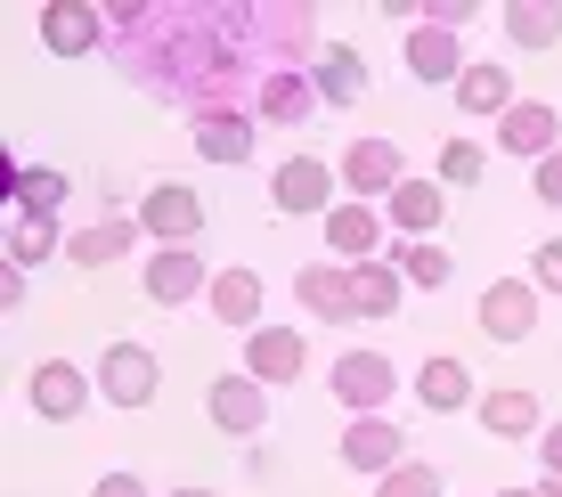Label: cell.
Listing matches in <instances>:
<instances>
[{
	"mask_svg": "<svg viewBox=\"0 0 562 497\" xmlns=\"http://www.w3.org/2000/svg\"><path fill=\"white\" fill-rule=\"evenodd\" d=\"M155 392H164V359H155L147 342H106L99 351V399H114V408H155Z\"/></svg>",
	"mask_w": 562,
	"mask_h": 497,
	"instance_id": "1",
	"label": "cell"
},
{
	"mask_svg": "<svg viewBox=\"0 0 562 497\" xmlns=\"http://www.w3.org/2000/svg\"><path fill=\"white\" fill-rule=\"evenodd\" d=\"M269 204H278V213H294V221H326V213H335V163H326V156L278 163V180H269Z\"/></svg>",
	"mask_w": 562,
	"mask_h": 497,
	"instance_id": "2",
	"label": "cell"
},
{
	"mask_svg": "<svg viewBox=\"0 0 562 497\" xmlns=\"http://www.w3.org/2000/svg\"><path fill=\"white\" fill-rule=\"evenodd\" d=\"M204 416L228 432V441H254V432L269 425V384H254V375H212L204 384Z\"/></svg>",
	"mask_w": 562,
	"mask_h": 497,
	"instance_id": "3",
	"label": "cell"
},
{
	"mask_svg": "<svg viewBox=\"0 0 562 497\" xmlns=\"http://www.w3.org/2000/svg\"><path fill=\"white\" fill-rule=\"evenodd\" d=\"M392 392H400L392 351H342V359H335V399H342V408L383 416V399H392Z\"/></svg>",
	"mask_w": 562,
	"mask_h": 497,
	"instance_id": "4",
	"label": "cell"
},
{
	"mask_svg": "<svg viewBox=\"0 0 562 497\" xmlns=\"http://www.w3.org/2000/svg\"><path fill=\"white\" fill-rule=\"evenodd\" d=\"M90 392H99V384H82V368H74V359H42V368H33V384H25V399H33V416H42V425H82Z\"/></svg>",
	"mask_w": 562,
	"mask_h": 497,
	"instance_id": "5",
	"label": "cell"
},
{
	"mask_svg": "<svg viewBox=\"0 0 562 497\" xmlns=\"http://www.w3.org/2000/svg\"><path fill=\"white\" fill-rule=\"evenodd\" d=\"M538 302L547 294H538L530 278H497L490 294H481V335L490 342H530L538 335Z\"/></svg>",
	"mask_w": 562,
	"mask_h": 497,
	"instance_id": "6",
	"label": "cell"
},
{
	"mask_svg": "<svg viewBox=\"0 0 562 497\" xmlns=\"http://www.w3.org/2000/svg\"><path fill=\"white\" fill-rule=\"evenodd\" d=\"M147 302H164V310H180V302H196L212 294V270H204V253L196 245H164V253L147 261V285H139Z\"/></svg>",
	"mask_w": 562,
	"mask_h": 497,
	"instance_id": "7",
	"label": "cell"
},
{
	"mask_svg": "<svg viewBox=\"0 0 562 497\" xmlns=\"http://www.w3.org/2000/svg\"><path fill=\"white\" fill-rule=\"evenodd\" d=\"M139 228H147V237H164V245H196L204 196H196V188H180V180L147 188V196H139Z\"/></svg>",
	"mask_w": 562,
	"mask_h": 497,
	"instance_id": "8",
	"label": "cell"
},
{
	"mask_svg": "<svg viewBox=\"0 0 562 497\" xmlns=\"http://www.w3.org/2000/svg\"><path fill=\"white\" fill-rule=\"evenodd\" d=\"M400 49H408V74H416V82H432V90H457V82H464V66H473L449 25H416V33H400Z\"/></svg>",
	"mask_w": 562,
	"mask_h": 497,
	"instance_id": "9",
	"label": "cell"
},
{
	"mask_svg": "<svg viewBox=\"0 0 562 497\" xmlns=\"http://www.w3.org/2000/svg\"><path fill=\"white\" fill-rule=\"evenodd\" d=\"M310 82H318V106H359L367 90H375V74H367V57H359L351 42H318Z\"/></svg>",
	"mask_w": 562,
	"mask_h": 497,
	"instance_id": "10",
	"label": "cell"
},
{
	"mask_svg": "<svg viewBox=\"0 0 562 497\" xmlns=\"http://www.w3.org/2000/svg\"><path fill=\"white\" fill-rule=\"evenodd\" d=\"M302 368H310V342L294 327H254L245 335V375H254V384H302Z\"/></svg>",
	"mask_w": 562,
	"mask_h": 497,
	"instance_id": "11",
	"label": "cell"
},
{
	"mask_svg": "<svg viewBox=\"0 0 562 497\" xmlns=\"http://www.w3.org/2000/svg\"><path fill=\"white\" fill-rule=\"evenodd\" d=\"M342 465L351 473H392V465H408V432L400 425H383V416H359V425H342Z\"/></svg>",
	"mask_w": 562,
	"mask_h": 497,
	"instance_id": "12",
	"label": "cell"
},
{
	"mask_svg": "<svg viewBox=\"0 0 562 497\" xmlns=\"http://www.w3.org/2000/svg\"><path fill=\"white\" fill-rule=\"evenodd\" d=\"M408 180V163H400V147L392 139H351L342 147V188L367 204V196H392V188Z\"/></svg>",
	"mask_w": 562,
	"mask_h": 497,
	"instance_id": "13",
	"label": "cell"
},
{
	"mask_svg": "<svg viewBox=\"0 0 562 497\" xmlns=\"http://www.w3.org/2000/svg\"><path fill=\"white\" fill-rule=\"evenodd\" d=\"M326 245H335V261L342 270H359V261H383V213L375 204H335V213H326Z\"/></svg>",
	"mask_w": 562,
	"mask_h": 497,
	"instance_id": "14",
	"label": "cell"
},
{
	"mask_svg": "<svg viewBox=\"0 0 562 497\" xmlns=\"http://www.w3.org/2000/svg\"><path fill=\"white\" fill-rule=\"evenodd\" d=\"M481 432L490 441H530V432H547V408H538V392H521V384H497V392H481Z\"/></svg>",
	"mask_w": 562,
	"mask_h": 497,
	"instance_id": "15",
	"label": "cell"
},
{
	"mask_svg": "<svg viewBox=\"0 0 562 497\" xmlns=\"http://www.w3.org/2000/svg\"><path fill=\"white\" fill-rule=\"evenodd\" d=\"M0 188H9V204H16V213H33V221H57V204L74 196L66 171H49V163H16V156H9V171H0Z\"/></svg>",
	"mask_w": 562,
	"mask_h": 497,
	"instance_id": "16",
	"label": "cell"
},
{
	"mask_svg": "<svg viewBox=\"0 0 562 497\" xmlns=\"http://www.w3.org/2000/svg\"><path fill=\"white\" fill-rule=\"evenodd\" d=\"M310 114H318V82H310V74H261V90H254V123H310Z\"/></svg>",
	"mask_w": 562,
	"mask_h": 497,
	"instance_id": "17",
	"label": "cell"
},
{
	"mask_svg": "<svg viewBox=\"0 0 562 497\" xmlns=\"http://www.w3.org/2000/svg\"><path fill=\"white\" fill-rule=\"evenodd\" d=\"M497 147L506 156H530V163H547L554 147H562V123H554V106L547 99H521L506 123H497Z\"/></svg>",
	"mask_w": 562,
	"mask_h": 497,
	"instance_id": "18",
	"label": "cell"
},
{
	"mask_svg": "<svg viewBox=\"0 0 562 497\" xmlns=\"http://www.w3.org/2000/svg\"><path fill=\"white\" fill-rule=\"evenodd\" d=\"M42 42H49L57 57L99 49V42H106V9H82V0H49V9H42Z\"/></svg>",
	"mask_w": 562,
	"mask_h": 497,
	"instance_id": "19",
	"label": "cell"
},
{
	"mask_svg": "<svg viewBox=\"0 0 562 497\" xmlns=\"http://www.w3.org/2000/svg\"><path fill=\"white\" fill-rule=\"evenodd\" d=\"M196 156L204 163H254V114H245V106L196 114Z\"/></svg>",
	"mask_w": 562,
	"mask_h": 497,
	"instance_id": "20",
	"label": "cell"
},
{
	"mask_svg": "<svg viewBox=\"0 0 562 497\" xmlns=\"http://www.w3.org/2000/svg\"><path fill=\"white\" fill-rule=\"evenodd\" d=\"M416 399H424L432 416L481 408V399H473V368H464V359H424V368H416Z\"/></svg>",
	"mask_w": 562,
	"mask_h": 497,
	"instance_id": "21",
	"label": "cell"
},
{
	"mask_svg": "<svg viewBox=\"0 0 562 497\" xmlns=\"http://www.w3.org/2000/svg\"><path fill=\"white\" fill-rule=\"evenodd\" d=\"M383 221H392L408 245H424L440 228V180H400L392 196H383Z\"/></svg>",
	"mask_w": 562,
	"mask_h": 497,
	"instance_id": "22",
	"label": "cell"
},
{
	"mask_svg": "<svg viewBox=\"0 0 562 497\" xmlns=\"http://www.w3.org/2000/svg\"><path fill=\"white\" fill-rule=\"evenodd\" d=\"M131 245H139V213H106V221H90L66 253H74V270H106V261H123Z\"/></svg>",
	"mask_w": 562,
	"mask_h": 497,
	"instance_id": "23",
	"label": "cell"
},
{
	"mask_svg": "<svg viewBox=\"0 0 562 497\" xmlns=\"http://www.w3.org/2000/svg\"><path fill=\"white\" fill-rule=\"evenodd\" d=\"M294 294H302L310 318H335V327H342V318H359L351 310V270H342V261H310V270L294 278Z\"/></svg>",
	"mask_w": 562,
	"mask_h": 497,
	"instance_id": "24",
	"label": "cell"
},
{
	"mask_svg": "<svg viewBox=\"0 0 562 497\" xmlns=\"http://www.w3.org/2000/svg\"><path fill=\"white\" fill-rule=\"evenodd\" d=\"M212 318H221V327H245V335H254L261 327V278L254 270H212Z\"/></svg>",
	"mask_w": 562,
	"mask_h": 497,
	"instance_id": "25",
	"label": "cell"
},
{
	"mask_svg": "<svg viewBox=\"0 0 562 497\" xmlns=\"http://www.w3.org/2000/svg\"><path fill=\"white\" fill-rule=\"evenodd\" d=\"M449 99H457L464 114H497V123H506V114L521 106V99H514V74H506V66H490V57H481V66H464V82L449 90Z\"/></svg>",
	"mask_w": 562,
	"mask_h": 497,
	"instance_id": "26",
	"label": "cell"
},
{
	"mask_svg": "<svg viewBox=\"0 0 562 497\" xmlns=\"http://www.w3.org/2000/svg\"><path fill=\"white\" fill-rule=\"evenodd\" d=\"M400 294H408V278H400L392 261H359V270H351V310L359 318H392Z\"/></svg>",
	"mask_w": 562,
	"mask_h": 497,
	"instance_id": "27",
	"label": "cell"
},
{
	"mask_svg": "<svg viewBox=\"0 0 562 497\" xmlns=\"http://www.w3.org/2000/svg\"><path fill=\"white\" fill-rule=\"evenodd\" d=\"M383 261H392V270L408 278V285H449V278H457L449 245H432V237H424V245H408V237H400V245H392V253H383Z\"/></svg>",
	"mask_w": 562,
	"mask_h": 497,
	"instance_id": "28",
	"label": "cell"
},
{
	"mask_svg": "<svg viewBox=\"0 0 562 497\" xmlns=\"http://www.w3.org/2000/svg\"><path fill=\"white\" fill-rule=\"evenodd\" d=\"M506 33H514V49H554V42H562V9H538V0H506Z\"/></svg>",
	"mask_w": 562,
	"mask_h": 497,
	"instance_id": "29",
	"label": "cell"
},
{
	"mask_svg": "<svg viewBox=\"0 0 562 497\" xmlns=\"http://www.w3.org/2000/svg\"><path fill=\"white\" fill-rule=\"evenodd\" d=\"M57 245H66V237H57V221H33V213H16V228H9V261H16V270L49 261Z\"/></svg>",
	"mask_w": 562,
	"mask_h": 497,
	"instance_id": "30",
	"label": "cell"
},
{
	"mask_svg": "<svg viewBox=\"0 0 562 497\" xmlns=\"http://www.w3.org/2000/svg\"><path fill=\"white\" fill-rule=\"evenodd\" d=\"M481 171H490L481 139H449L440 147V188H481Z\"/></svg>",
	"mask_w": 562,
	"mask_h": 497,
	"instance_id": "31",
	"label": "cell"
},
{
	"mask_svg": "<svg viewBox=\"0 0 562 497\" xmlns=\"http://www.w3.org/2000/svg\"><path fill=\"white\" fill-rule=\"evenodd\" d=\"M375 497H440V465H424V456H408V465H392L375 482Z\"/></svg>",
	"mask_w": 562,
	"mask_h": 497,
	"instance_id": "32",
	"label": "cell"
},
{
	"mask_svg": "<svg viewBox=\"0 0 562 497\" xmlns=\"http://www.w3.org/2000/svg\"><path fill=\"white\" fill-rule=\"evenodd\" d=\"M530 285H538V294H562V237H547V245H538V261H530Z\"/></svg>",
	"mask_w": 562,
	"mask_h": 497,
	"instance_id": "33",
	"label": "cell"
},
{
	"mask_svg": "<svg viewBox=\"0 0 562 497\" xmlns=\"http://www.w3.org/2000/svg\"><path fill=\"white\" fill-rule=\"evenodd\" d=\"M530 196H538V204H554V213H562V147H554L547 163H530Z\"/></svg>",
	"mask_w": 562,
	"mask_h": 497,
	"instance_id": "34",
	"label": "cell"
},
{
	"mask_svg": "<svg viewBox=\"0 0 562 497\" xmlns=\"http://www.w3.org/2000/svg\"><path fill=\"white\" fill-rule=\"evenodd\" d=\"M90 497H147V482H139V473H99Z\"/></svg>",
	"mask_w": 562,
	"mask_h": 497,
	"instance_id": "35",
	"label": "cell"
},
{
	"mask_svg": "<svg viewBox=\"0 0 562 497\" xmlns=\"http://www.w3.org/2000/svg\"><path fill=\"white\" fill-rule=\"evenodd\" d=\"M538 465H547V482H562V425L538 432Z\"/></svg>",
	"mask_w": 562,
	"mask_h": 497,
	"instance_id": "36",
	"label": "cell"
},
{
	"mask_svg": "<svg viewBox=\"0 0 562 497\" xmlns=\"http://www.w3.org/2000/svg\"><path fill=\"white\" fill-rule=\"evenodd\" d=\"M16 302H25V270L9 261V270H0V310H16Z\"/></svg>",
	"mask_w": 562,
	"mask_h": 497,
	"instance_id": "37",
	"label": "cell"
},
{
	"mask_svg": "<svg viewBox=\"0 0 562 497\" xmlns=\"http://www.w3.org/2000/svg\"><path fill=\"white\" fill-rule=\"evenodd\" d=\"M497 497H547V489H497Z\"/></svg>",
	"mask_w": 562,
	"mask_h": 497,
	"instance_id": "38",
	"label": "cell"
},
{
	"mask_svg": "<svg viewBox=\"0 0 562 497\" xmlns=\"http://www.w3.org/2000/svg\"><path fill=\"white\" fill-rule=\"evenodd\" d=\"M171 497H221V489H171Z\"/></svg>",
	"mask_w": 562,
	"mask_h": 497,
	"instance_id": "39",
	"label": "cell"
},
{
	"mask_svg": "<svg viewBox=\"0 0 562 497\" xmlns=\"http://www.w3.org/2000/svg\"><path fill=\"white\" fill-rule=\"evenodd\" d=\"M547 497H562V482H547Z\"/></svg>",
	"mask_w": 562,
	"mask_h": 497,
	"instance_id": "40",
	"label": "cell"
}]
</instances>
